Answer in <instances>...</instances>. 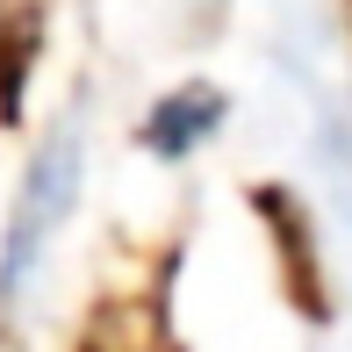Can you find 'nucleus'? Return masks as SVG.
<instances>
[{
	"label": "nucleus",
	"instance_id": "nucleus-1",
	"mask_svg": "<svg viewBox=\"0 0 352 352\" xmlns=\"http://www.w3.org/2000/svg\"><path fill=\"white\" fill-rule=\"evenodd\" d=\"M72 195H79V144L72 137H51L29 166L22 195H14V216H8V266H0V295H22L36 259L51 252V230L72 216Z\"/></svg>",
	"mask_w": 352,
	"mask_h": 352
}]
</instances>
